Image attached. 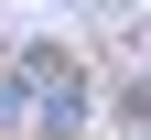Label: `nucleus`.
<instances>
[{"instance_id":"obj_1","label":"nucleus","mask_w":151,"mask_h":140,"mask_svg":"<svg viewBox=\"0 0 151 140\" xmlns=\"http://www.w3.org/2000/svg\"><path fill=\"white\" fill-rule=\"evenodd\" d=\"M11 86L43 108V129H76V118H86V86H76V65H65L54 43H43V54H22V75H11Z\"/></svg>"}]
</instances>
